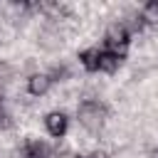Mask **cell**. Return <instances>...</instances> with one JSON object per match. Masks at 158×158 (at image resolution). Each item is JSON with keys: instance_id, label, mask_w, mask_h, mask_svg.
<instances>
[{"instance_id": "obj_1", "label": "cell", "mask_w": 158, "mask_h": 158, "mask_svg": "<svg viewBox=\"0 0 158 158\" xmlns=\"http://www.w3.org/2000/svg\"><path fill=\"white\" fill-rule=\"evenodd\" d=\"M104 118H106V114H104V109H101L99 104L84 101V104L79 106V121H81V126H84L86 131L99 133L101 126H104Z\"/></svg>"}, {"instance_id": "obj_2", "label": "cell", "mask_w": 158, "mask_h": 158, "mask_svg": "<svg viewBox=\"0 0 158 158\" xmlns=\"http://www.w3.org/2000/svg\"><path fill=\"white\" fill-rule=\"evenodd\" d=\"M22 156H25V158H57V153H54L47 143H42V141H30V143L25 146Z\"/></svg>"}, {"instance_id": "obj_3", "label": "cell", "mask_w": 158, "mask_h": 158, "mask_svg": "<svg viewBox=\"0 0 158 158\" xmlns=\"http://www.w3.org/2000/svg\"><path fill=\"white\" fill-rule=\"evenodd\" d=\"M44 123H47V131L52 133V136H64V131H67V116L62 114V111H52L47 118H44Z\"/></svg>"}, {"instance_id": "obj_4", "label": "cell", "mask_w": 158, "mask_h": 158, "mask_svg": "<svg viewBox=\"0 0 158 158\" xmlns=\"http://www.w3.org/2000/svg\"><path fill=\"white\" fill-rule=\"evenodd\" d=\"M126 37H128V30H126L123 22H114V25H109V30H106V40H109V44H114V47H123V44H126Z\"/></svg>"}, {"instance_id": "obj_5", "label": "cell", "mask_w": 158, "mask_h": 158, "mask_svg": "<svg viewBox=\"0 0 158 158\" xmlns=\"http://www.w3.org/2000/svg\"><path fill=\"white\" fill-rule=\"evenodd\" d=\"M40 44H42L44 49H57V47H62V32H59L57 27H44L42 35H40Z\"/></svg>"}, {"instance_id": "obj_6", "label": "cell", "mask_w": 158, "mask_h": 158, "mask_svg": "<svg viewBox=\"0 0 158 158\" xmlns=\"http://www.w3.org/2000/svg\"><path fill=\"white\" fill-rule=\"evenodd\" d=\"M49 84H52V77H47V74H32V77H30V84H27V89H30V94L42 96V94L49 89Z\"/></svg>"}, {"instance_id": "obj_7", "label": "cell", "mask_w": 158, "mask_h": 158, "mask_svg": "<svg viewBox=\"0 0 158 158\" xmlns=\"http://www.w3.org/2000/svg\"><path fill=\"white\" fill-rule=\"evenodd\" d=\"M99 69L101 72H116L118 69V54L116 52H101V57H99Z\"/></svg>"}, {"instance_id": "obj_8", "label": "cell", "mask_w": 158, "mask_h": 158, "mask_svg": "<svg viewBox=\"0 0 158 158\" xmlns=\"http://www.w3.org/2000/svg\"><path fill=\"white\" fill-rule=\"evenodd\" d=\"M99 57H101V52L99 49H86V52H81V64L86 67V69H99Z\"/></svg>"}, {"instance_id": "obj_9", "label": "cell", "mask_w": 158, "mask_h": 158, "mask_svg": "<svg viewBox=\"0 0 158 158\" xmlns=\"http://www.w3.org/2000/svg\"><path fill=\"white\" fill-rule=\"evenodd\" d=\"M143 20L158 22V0H153V2H148V5L143 7Z\"/></svg>"}, {"instance_id": "obj_10", "label": "cell", "mask_w": 158, "mask_h": 158, "mask_svg": "<svg viewBox=\"0 0 158 158\" xmlns=\"http://www.w3.org/2000/svg\"><path fill=\"white\" fill-rule=\"evenodd\" d=\"M10 79H12V67H10L7 62L0 59V86H5Z\"/></svg>"}, {"instance_id": "obj_11", "label": "cell", "mask_w": 158, "mask_h": 158, "mask_svg": "<svg viewBox=\"0 0 158 158\" xmlns=\"http://www.w3.org/2000/svg\"><path fill=\"white\" fill-rule=\"evenodd\" d=\"M64 77H67V67H54V69H52V79L62 81Z\"/></svg>"}, {"instance_id": "obj_12", "label": "cell", "mask_w": 158, "mask_h": 158, "mask_svg": "<svg viewBox=\"0 0 158 158\" xmlns=\"http://www.w3.org/2000/svg\"><path fill=\"white\" fill-rule=\"evenodd\" d=\"M10 126H12L10 116H7V114H0V131H5V128H10Z\"/></svg>"}, {"instance_id": "obj_13", "label": "cell", "mask_w": 158, "mask_h": 158, "mask_svg": "<svg viewBox=\"0 0 158 158\" xmlns=\"http://www.w3.org/2000/svg\"><path fill=\"white\" fill-rule=\"evenodd\" d=\"M86 158H109V156H106L104 151H94V153H91V156H86Z\"/></svg>"}]
</instances>
